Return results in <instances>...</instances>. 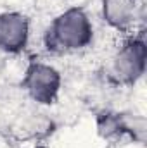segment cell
Listing matches in <instances>:
<instances>
[{"instance_id": "3", "label": "cell", "mask_w": 147, "mask_h": 148, "mask_svg": "<svg viewBox=\"0 0 147 148\" xmlns=\"http://www.w3.org/2000/svg\"><path fill=\"white\" fill-rule=\"evenodd\" d=\"M112 71L123 83H135L146 71V41L142 36L126 40L112 59Z\"/></svg>"}, {"instance_id": "4", "label": "cell", "mask_w": 147, "mask_h": 148, "mask_svg": "<svg viewBox=\"0 0 147 148\" xmlns=\"http://www.w3.org/2000/svg\"><path fill=\"white\" fill-rule=\"evenodd\" d=\"M30 40V19L21 12L0 14V50L7 53H19L26 48Z\"/></svg>"}, {"instance_id": "2", "label": "cell", "mask_w": 147, "mask_h": 148, "mask_svg": "<svg viewBox=\"0 0 147 148\" xmlns=\"http://www.w3.org/2000/svg\"><path fill=\"white\" fill-rule=\"evenodd\" d=\"M62 77L61 73L45 62H33L28 66L23 86L31 100L42 105H50L57 100V95L61 91Z\"/></svg>"}, {"instance_id": "1", "label": "cell", "mask_w": 147, "mask_h": 148, "mask_svg": "<svg viewBox=\"0 0 147 148\" xmlns=\"http://www.w3.org/2000/svg\"><path fill=\"white\" fill-rule=\"evenodd\" d=\"M94 26L87 12L71 7L61 12L45 33V45L52 52H78L92 43Z\"/></svg>"}, {"instance_id": "5", "label": "cell", "mask_w": 147, "mask_h": 148, "mask_svg": "<svg viewBox=\"0 0 147 148\" xmlns=\"http://www.w3.org/2000/svg\"><path fill=\"white\" fill-rule=\"evenodd\" d=\"M137 16L135 0H102V17L111 28L126 31L133 26Z\"/></svg>"}]
</instances>
